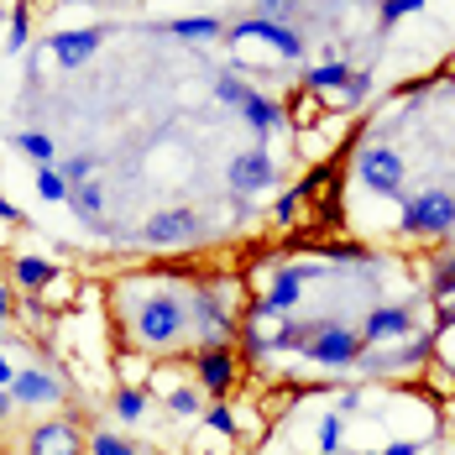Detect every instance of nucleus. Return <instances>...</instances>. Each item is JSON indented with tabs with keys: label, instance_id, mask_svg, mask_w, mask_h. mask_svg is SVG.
I'll use <instances>...</instances> for the list:
<instances>
[{
	"label": "nucleus",
	"instance_id": "obj_1",
	"mask_svg": "<svg viewBox=\"0 0 455 455\" xmlns=\"http://www.w3.org/2000/svg\"><path fill=\"white\" fill-rule=\"evenodd\" d=\"M132 335L152 356H163L168 346H179L183 335H188V299H179L173 288H152L141 299V309L132 315Z\"/></svg>",
	"mask_w": 455,
	"mask_h": 455
},
{
	"label": "nucleus",
	"instance_id": "obj_2",
	"mask_svg": "<svg viewBox=\"0 0 455 455\" xmlns=\"http://www.w3.org/2000/svg\"><path fill=\"white\" fill-rule=\"evenodd\" d=\"M403 235H424V241H440L455 230V194L451 188H419L403 199Z\"/></svg>",
	"mask_w": 455,
	"mask_h": 455
},
{
	"label": "nucleus",
	"instance_id": "obj_3",
	"mask_svg": "<svg viewBox=\"0 0 455 455\" xmlns=\"http://www.w3.org/2000/svg\"><path fill=\"white\" fill-rule=\"evenodd\" d=\"M356 183L371 188V194H382V199H409V188H403V157L387 147V141L366 137L362 152H356Z\"/></svg>",
	"mask_w": 455,
	"mask_h": 455
},
{
	"label": "nucleus",
	"instance_id": "obj_4",
	"mask_svg": "<svg viewBox=\"0 0 455 455\" xmlns=\"http://www.w3.org/2000/svg\"><path fill=\"white\" fill-rule=\"evenodd\" d=\"M366 340L356 330H346V324H335V319H324L319 324V335L304 346V362L319 366V371H351V366L362 362Z\"/></svg>",
	"mask_w": 455,
	"mask_h": 455
},
{
	"label": "nucleus",
	"instance_id": "obj_5",
	"mask_svg": "<svg viewBox=\"0 0 455 455\" xmlns=\"http://www.w3.org/2000/svg\"><path fill=\"white\" fill-rule=\"evenodd\" d=\"M199 235H204V215L199 210H163V215H152L141 226V246H152V251H183Z\"/></svg>",
	"mask_w": 455,
	"mask_h": 455
},
{
	"label": "nucleus",
	"instance_id": "obj_6",
	"mask_svg": "<svg viewBox=\"0 0 455 455\" xmlns=\"http://www.w3.org/2000/svg\"><path fill=\"white\" fill-rule=\"evenodd\" d=\"M435 330H424V335H413V340H403L398 351H371L366 346L362 362H356V371H366V377H387V371H413V366H429L435 362Z\"/></svg>",
	"mask_w": 455,
	"mask_h": 455
},
{
	"label": "nucleus",
	"instance_id": "obj_7",
	"mask_svg": "<svg viewBox=\"0 0 455 455\" xmlns=\"http://www.w3.org/2000/svg\"><path fill=\"white\" fill-rule=\"evenodd\" d=\"M183 362L194 366L199 393H210L215 403L230 398V387H235V351L230 346H194V351H183Z\"/></svg>",
	"mask_w": 455,
	"mask_h": 455
},
{
	"label": "nucleus",
	"instance_id": "obj_8",
	"mask_svg": "<svg viewBox=\"0 0 455 455\" xmlns=\"http://www.w3.org/2000/svg\"><path fill=\"white\" fill-rule=\"evenodd\" d=\"M230 194L235 199H257V194H267L277 183V163L262 152V147H251V152H241L235 163H230Z\"/></svg>",
	"mask_w": 455,
	"mask_h": 455
},
{
	"label": "nucleus",
	"instance_id": "obj_9",
	"mask_svg": "<svg viewBox=\"0 0 455 455\" xmlns=\"http://www.w3.org/2000/svg\"><path fill=\"white\" fill-rule=\"evenodd\" d=\"M413 324H419L413 304H377V309H366L356 335H362L366 346H382V340H403V335H413Z\"/></svg>",
	"mask_w": 455,
	"mask_h": 455
},
{
	"label": "nucleus",
	"instance_id": "obj_10",
	"mask_svg": "<svg viewBox=\"0 0 455 455\" xmlns=\"http://www.w3.org/2000/svg\"><path fill=\"white\" fill-rule=\"evenodd\" d=\"M27 455H84V435L74 419H47L27 435Z\"/></svg>",
	"mask_w": 455,
	"mask_h": 455
},
{
	"label": "nucleus",
	"instance_id": "obj_11",
	"mask_svg": "<svg viewBox=\"0 0 455 455\" xmlns=\"http://www.w3.org/2000/svg\"><path fill=\"white\" fill-rule=\"evenodd\" d=\"M230 37H262V43H273L283 58H304V37H299V27H288V21L246 16V21H235V27H230Z\"/></svg>",
	"mask_w": 455,
	"mask_h": 455
},
{
	"label": "nucleus",
	"instance_id": "obj_12",
	"mask_svg": "<svg viewBox=\"0 0 455 455\" xmlns=\"http://www.w3.org/2000/svg\"><path fill=\"white\" fill-rule=\"evenodd\" d=\"M11 403H27V409H47V403H63V382L43 371V366H27V371H16V382H11Z\"/></svg>",
	"mask_w": 455,
	"mask_h": 455
},
{
	"label": "nucleus",
	"instance_id": "obj_13",
	"mask_svg": "<svg viewBox=\"0 0 455 455\" xmlns=\"http://www.w3.org/2000/svg\"><path fill=\"white\" fill-rule=\"evenodd\" d=\"M241 116H246V126L257 132V141L273 137L277 126H288V110L277 105L273 94H257V90H246V100H241Z\"/></svg>",
	"mask_w": 455,
	"mask_h": 455
},
{
	"label": "nucleus",
	"instance_id": "obj_14",
	"mask_svg": "<svg viewBox=\"0 0 455 455\" xmlns=\"http://www.w3.org/2000/svg\"><path fill=\"white\" fill-rule=\"evenodd\" d=\"M100 37H105L100 27H84V32H52V37H47V52H58L63 68H79L84 58H94Z\"/></svg>",
	"mask_w": 455,
	"mask_h": 455
},
{
	"label": "nucleus",
	"instance_id": "obj_15",
	"mask_svg": "<svg viewBox=\"0 0 455 455\" xmlns=\"http://www.w3.org/2000/svg\"><path fill=\"white\" fill-rule=\"evenodd\" d=\"M63 204L74 210V220H79L84 230H94L100 220H105V183H100V179H90V183H74Z\"/></svg>",
	"mask_w": 455,
	"mask_h": 455
},
{
	"label": "nucleus",
	"instance_id": "obj_16",
	"mask_svg": "<svg viewBox=\"0 0 455 455\" xmlns=\"http://www.w3.org/2000/svg\"><path fill=\"white\" fill-rule=\"evenodd\" d=\"M351 74H356V68H351L346 58H330V63L304 68V74H299V84H304L309 94H330V90H346V84H351Z\"/></svg>",
	"mask_w": 455,
	"mask_h": 455
},
{
	"label": "nucleus",
	"instance_id": "obj_17",
	"mask_svg": "<svg viewBox=\"0 0 455 455\" xmlns=\"http://www.w3.org/2000/svg\"><path fill=\"white\" fill-rule=\"evenodd\" d=\"M58 273H63V267H52L47 257H16V262H11V288H21V293H43Z\"/></svg>",
	"mask_w": 455,
	"mask_h": 455
},
{
	"label": "nucleus",
	"instance_id": "obj_18",
	"mask_svg": "<svg viewBox=\"0 0 455 455\" xmlns=\"http://www.w3.org/2000/svg\"><path fill=\"white\" fill-rule=\"evenodd\" d=\"M11 147H16L21 157H32L37 168H58V141L47 137V132H37V126H32V132H16Z\"/></svg>",
	"mask_w": 455,
	"mask_h": 455
},
{
	"label": "nucleus",
	"instance_id": "obj_19",
	"mask_svg": "<svg viewBox=\"0 0 455 455\" xmlns=\"http://www.w3.org/2000/svg\"><path fill=\"white\" fill-rule=\"evenodd\" d=\"M163 32H168V37H188V43H215V37L226 32V21H220V16H183V21H168Z\"/></svg>",
	"mask_w": 455,
	"mask_h": 455
},
{
	"label": "nucleus",
	"instance_id": "obj_20",
	"mask_svg": "<svg viewBox=\"0 0 455 455\" xmlns=\"http://www.w3.org/2000/svg\"><path fill=\"white\" fill-rule=\"evenodd\" d=\"M163 403H168L173 419H199V413H204V393H199V387H188V382H179V387H168V393H163Z\"/></svg>",
	"mask_w": 455,
	"mask_h": 455
},
{
	"label": "nucleus",
	"instance_id": "obj_21",
	"mask_svg": "<svg viewBox=\"0 0 455 455\" xmlns=\"http://www.w3.org/2000/svg\"><path fill=\"white\" fill-rule=\"evenodd\" d=\"M90 455H137V440L121 429H94L90 435Z\"/></svg>",
	"mask_w": 455,
	"mask_h": 455
},
{
	"label": "nucleus",
	"instance_id": "obj_22",
	"mask_svg": "<svg viewBox=\"0 0 455 455\" xmlns=\"http://www.w3.org/2000/svg\"><path fill=\"white\" fill-rule=\"evenodd\" d=\"M110 409H116V419H126V424H137L141 413H147V387H116V398H110Z\"/></svg>",
	"mask_w": 455,
	"mask_h": 455
},
{
	"label": "nucleus",
	"instance_id": "obj_23",
	"mask_svg": "<svg viewBox=\"0 0 455 455\" xmlns=\"http://www.w3.org/2000/svg\"><path fill=\"white\" fill-rule=\"evenodd\" d=\"M340 440H346V419L330 409L319 419V455H340Z\"/></svg>",
	"mask_w": 455,
	"mask_h": 455
},
{
	"label": "nucleus",
	"instance_id": "obj_24",
	"mask_svg": "<svg viewBox=\"0 0 455 455\" xmlns=\"http://www.w3.org/2000/svg\"><path fill=\"white\" fill-rule=\"evenodd\" d=\"M90 173H94L90 152H74V157H63V163H58V179L68 183V188H74V183H90Z\"/></svg>",
	"mask_w": 455,
	"mask_h": 455
},
{
	"label": "nucleus",
	"instance_id": "obj_25",
	"mask_svg": "<svg viewBox=\"0 0 455 455\" xmlns=\"http://www.w3.org/2000/svg\"><path fill=\"white\" fill-rule=\"evenodd\" d=\"M32 188L43 194L47 204H63V199H68V183L58 179V168H37V179H32Z\"/></svg>",
	"mask_w": 455,
	"mask_h": 455
},
{
	"label": "nucleus",
	"instance_id": "obj_26",
	"mask_svg": "<svg viewBox=\"0 0 455 455\" xmlns=\"http://www.w3.org/2000/svg\"><path fill=\"white\" fill-rule=\"evenodd\" d=\"M419 11H424L419 0H382L377 5V27H398L403 16H419Z\"/></svg>",
	"mask_w": 455,
	"mask_h": 455
},
{
	"label": "nucleus",
	"instance_id": "obj_27",
	"mask_svg": "<svg viewBox=\"0 0 455 455\" xmlns=\"http://www.w3.org/2000/svg\"><path fill=\"white\" fill-rule=\"evenodd\" d=\"M27 37H32V11H27V5H16V11H11V52H21V47H27Z\"/></svg>",
	"mask_w": 455,
	"mask_h": 455
},
{
	"label": "nucleus",
	"instance_id": "obj_28",
	"mask_svg": "<svg viewBox=\"0 0 455 455\" xmlns=\"http://www.w3.org/2000/svg\"><path fill=\"white\" fill-rule=\"evenodd\" d=\"M116 371H121V387H147V362H137L132 351L116 356Z\"/></svg>",
	"mask_w": 455,
	"mask_h": 455
},
{
	"label": "nucleus",
	"instance_id": "obj_29",
	"mask_svg": "<svg viewBox=\"0 0 455 455\" xmlns=\"http://www.w3.org/2000/svg\"><path fill=\"white\" fill-rule=\"evenodd\" d=\"M366 94H371V74H362V68H356V74H351V84L340 90V100H335V105H346V110H351V105H362Z\"/></svg>",
	"mask_w": 455,
	"mask_h": 455
},
{
	"label": "nucleus",
	"instance_id": "obj_30",
	"mask_svg": "<svg viewBox=\"0 0 455 455\" xmlns=\"http://www.w3.org/2000/svg\"><path fill=\"white\" fill-rule=\"evenodd\" d=\"M429 293H435V299H455V251L440 262V273H435V283H429Z\"/></svg>",
	"mask_w": 455,
	"mask_h": 455
},
{
	"label": "nucleus",
	"instance_id": "obj_31",
	"mask_svg": "<svg viewBox=\"0 0 455 455\" xmlns=\"http://www.w3.org/2000/svg\"><path fill=\"white\" fill-rule=\"evenodd\" d=\"M246 90H251V84H241L235 74H220V79H215V100H226V105H241Z\"/></svg>",
	"mask_w": 455,
	"mask_h": 455
},
{
	"label": "nucleus",
	"instance_id": "obj_32",
	"mask_svg": "<svg viewBox=\"0 0 455 455\" xmlns=\"http://www.w3.org/2000/svg\"><path fill=\"white\" fill-rule=\"evenodd\" d=\"M204 424H210L215 435H235V413H230L226 403H215V409L204 403Z\"/></svg>",
	"mask_w": 455,
	"mask_h": 455
},
{
	"label": "nucleus",
	"instance_id": "obj_33",
	"mask_svg": "<svg viewBox=\"0 0 455 455\" xmlns=\"http://www.w3.org/2000/svg\"><path fill=\"white\" fill-rule=\"evenodd\" d=\"M16 315H27L37 330L47 324V304H43V293H21V304H16Z\"/></svg>",
	"mask_w": 455,
	"mask_h": 455
},
{
	"label": "nucleus",
	"instance_id": "obj_34",
	"mask_svg": "<svg viewBox=\"0 0 455 455\" xmlns=\"http://www.w3.org/2000/svg\"><path fill=\"white\" fill-rule=\"evenodd\" d=\"M299 210H304V204H299L293 194H277V204H273V220H277V226H288V220H293Z\"/></svg>",
	"mask_w": 455,
	"mask_h": 455
},
{
	"label": "nucleus",
	"instance_id": "obj_35",
	"mask_svg": "<svg viewBox=\"0 0 455 455\" xmlns=\"http://www.w3.org/2000/svg\"><path fill=\"white\" fill-rule=\"evenodd\" d=\"M16 319V293H11V283H0V324H11Z\"/></svg>",
	"mask_w": 455,
	"mask_h": 455
},
{
	"label": "nucleus",
	"instance_id": "obj_36",
	"mask_svg": "<svg viewBox=\"0 0 455 455\" xmlns=\"http://www.w3.org/2000/svg\"><path fill=\"white\" fill-rule=\"evenodd\" d=\"M0 220H5V226H21V210H16L5 194H0Z\"/></svg>",
	"mask_w": 455,
	"mask_h": 455
},
{
	"label": "nucleus",
	"instance_id": "obj_37",
	"mask_svg": "<svg viewBox=\"0 0 455 455\" xmlns=\"http://www.w3.org/2000/svg\"><path fill=\"white\" fill-rule=\"evenodd\" d=\"M362 409V393H356V387H346V393H340V413H356Z\"/></svg>",
	"mask_w": 455,
	"mask_h": 455
},
{
	"label": "nucleus",
	"instance_id": "obj_38",
	"mask_svg": "<svg viewBox=\"0 0 455 455\" xmlns=\"http://www.w3.org/2000/svg\"><path fill=\"white\" fill-rule=\"evenodd\" d=\"M377 455H419V440H398V445H387V451H377Z\"/></svg>",
	"mask_w": 455,
	"mask_h": 455
},
{
	"label": "nucleus",
	"instance_id": "obj_39",
	"mask_svg": "<svg viewBox=\"0 0 455 455\" xmlns=\"http://www.w3.org/2000/svg\"><path fill=\"white\" fill-rule=\"evenodd\" d=\"M11 382H16V366L5 362V351H0V387H5V393H11Z\"/></svg>",
	"mask_w": 455,
	"mask_h": 455
},
{
	"label": "nucleus",
	"instance_id": "obj_40",
	"mask_svg": "<svg viewBox=\"0 0 455 455\" xmlns=\"http://www.w3.org/2000/svg\"><path fill=\"white\" fill-rule=\"evenodd\" d=\"M11 409H16V403H11V393H0V424L11 419Z\"/></svg>",
	"mask_w": 455,
	"mask_h": 455
},
{
	"label": "nucleus",
	"instance_id": "obj_41",
	"mask_svg": "<svg viewBox=\"0 0 455 455\" xmlns=\"http://www.w3.org/2000/svg\"><path fill=\"white\" fill-rule=\"evenodd\" d=\"M0 16H11V11H5V5H0Z\"/></svg>",
	"mask_w": 455,
	"mask_h": 455
},
{
	"label": "nucleus",
	"instance_id": "obj_42",
	"mask_svg": "<svg viewBox=\"0 0 455 455\" xmlns=\"http://www.w3.org/2000/svg\"><path fill=\"white\" fill-rule=\"evenodd\" d=\"M451 382H455V371H451Z\"/></svg>",
	"mask_w": 455,
	"mask_h": 455
}]
</instances>
